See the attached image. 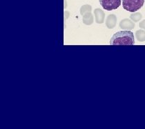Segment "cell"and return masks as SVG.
Wrapping results in <instances>:
<instances>
[{"mask_svg":"<svg viewBox=\"0 0 145 129\" xmlns=\"http://www.w3.org/2000/svg\"><path fill=\"white\" fill-rule=\"evenodd\" d=\"M121 5L125 10L135 12L144 5V0H121Z\"/></svg>","mask_w":145,"mask_h":129,"instance_id":"2","label":"cell"},{"mask_svg":"<svg viewBox=\"0 0 145 129\" xmlns=\"http://www.w3.org/2000/svg\"><path fill=\"white\" fill-rule=\"evenodd\" d=\"M135 37L139 42H144L145 41V31L142 30H137L135 32Z\"/></svg>","mask_w":145,"mask_h":129,"instance_id":"8","label":"cell"},{"mask_svg":"<svg viewBox=\"0 0 145 129\" xmlns=\"http://www.w3.org/2000/svg\"><path fill=\"white\" fill-rule=\"evenodd\" d=\"M129 17H130L132 21H133L134 22H137L140 21L141 19L142 18V15L139 12H133L132 14H131Z\"/></svg>","mask_w":145,"mask_h":129,"instance_id":"9","label":"cell"},{"mask_svg":"<svg viewBox=\"0 0 145 129\" xmlns=\"http://www.w3.org/2000/svg\"><path fill=\"white\" fill-rule=\"evenodd\" d=\"M94 16H95V21L97 24H102L105 22V13L99 8L95 9L94 10Z\"/></svg>","mask_w":145,"mask_h":129,"instance_id":"5","label":"cell"},{"mask_svg":"<svg viewBox=\"0 0 145 129\" xmlns=\"http://www.w3.org/2000/svg\"><path fill=\"white\" fill-rule=\"evenodd\" d=\"M135 27V22L129 19H124L120 23V27L122 30H133Z\"/></svg>","mask_w":145,"mask_h":129,"instance_id":"4","label":"cell"},{"mask_svg":"<svg viewBox=\"0 0 145 129\" xmlns=\"http://www.w3.org/2000/svg\"><path fill=\"white\" fill-rule=\"evenodd\" d=\"M91 9H92V8H91V7L90 6V5H83V6L80 8V14H81L82 16H83V15L85 13H87V12H91Z\"/></svg>","mask_w":145,"mask_h":129,"instance_id":"10","label":"cell"},{"mask_svg":"<svg viewBox=\"0 0 145 129\" xmlns=\"http://www.w3.org/2000/svg\"><path fill=\"white\" fill-rule=\"evenodd\" d=\"M99 3L105 9L112 11L120 7L121 0H99Z\"/></svg>","mask_w":145,"mask_h":129,"instance_id":"3","label":"cell"},{"mask_svg":"<svg viewBox=\"0 0 145 129\" xmlns=\"http://www.w3.org/2000/svg\"><path fill=\"white\" fill-rule=\"evenodd\" d=\"M135 43V36L130 30L117 32L110 39L111 45H133Z\"/></svg>","mask_w":145,"mask_h":129,"instance_id":"1","label":"cell"},{"mask_svg":"<svg viewBox=\"0 0 145 129\" xmlns=\"http://www.w3.org/2000/svg\"><path fill=\"white\" fill-rule=\"evenodd\" d=\"M82 21L86 25H91L94 22V16L91 12H87L83 15Z\"/></svg>","mask_w":145,"mask_h":129,"instance_id":"7","label":"cell"},{"mask_svg":"<svg viewBox=\"0 0 145 129\" xmlns=\"http://www.w3.org/2000/svg\"><path fill=\"white\" fill-rule=\"evenodd\" d=\"M117 16L114 14H109V16L106 18V21H105V24L107 28L109 29H113L117 24Z\"/></svg>","mask_w":145,"mask_h":129,"instance_id":"6","label":"cell"},{"mask_svg":"<svg viewBox=\"0 0 145 129\" xmlns=\"http://www.w3.org/2000/svg\"><path fill=\"white\" fill-rule=\"evenodd\" d=\"M139 27L141 29H143V30H145V20H142V22H139Z\"/></svg>","mask_w":145,"mask_h":129,"instance_id":"11","label":"cell"}]
</instances>
